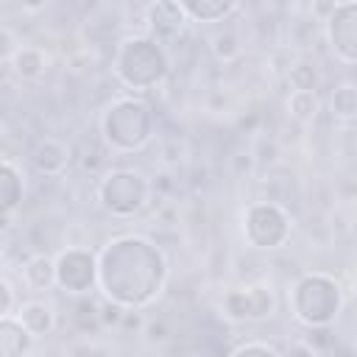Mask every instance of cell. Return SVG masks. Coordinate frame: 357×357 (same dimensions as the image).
I'll use <instances>...</instances> for the list:
<instances>
[{"label": "cell", "instance_id": "6da1fadb", "mask_svg": "<svg viewBox=\"0 0 357 357\" xmlns=\"http://www.w3.org/2000/svg\"><path fill=\"white\" fill-rule=\"evenodd\" d=\"M167 276L170 268L165 251L142 234L112 237L98 251V290L126 310H145L153 304L162 296Z\"/></svg>", "mask_w": 357, "mask_h": 357}, {"label": "cell", "instance_id": "7a4b0ae2", "mask_svg": "<svg viewBox=\"0 0 357 357\" xmlns=\"http://www.w3.org/2000/svg\"><path fill=\"white\" fill-rule=\"evenodd\" d=\"M112 67L123 86L145 92L159 86L170 75V53H167V45L153 39L151 33L126 36L114 50Z\"/></svg>", "mask_w": 357, "mask_h": 357}, {"label": "cell", "instance_id": "3957f363", "mask_svg": "<svg viewBox=\"0 0 357 357\" xmlns=\"http://www.w3.org/2000/svg\"><path fill=\"white\" fill-rule=\"evenodd\" d=\"M156 131V117L142 98H117L100 114V137L112 153L142 151Z\"/></svg>", "mask_w": 357, "mask_h": 357}, {"label": "cell", "instance_id": "277c9868", "mask_svg": "<svg viewBox=\"0 0 357 357\" xmlns=\"http://www.w3.org/2000/svg\"><path fill=\"white\" fill-rule=\"evenodd\" d=\"M343 310V287L335 276L310 271L290 290V312L307 329H329Z\"/></svg>", "mask_w": 357, "mask_h": 357}, {"label": "cell", "instance_id": "5b68a950", "mask_svg": "<svg viewBox=\"0 0 357 357\" xmlns=\"http://www.w3.org/2000/svg\"><path fill=\"white\" fill-rule=\"evenodd\" d=\"M153 181L137 167H112L98 178V204L106 215L128 220L139 215L153 198Z\"/></svg>", "mask_w": 357, "mask_h": 357}, {"label": "cell", "instance_id": "8992f818", "mask_svg": "<svg viewBox=\"0 0 357 357\" xmlns=\"http://www.w3.org/2000/svg\"><path fill=\"white\" fill-rule=\"evenodd\" d=\"M293 234L290 212L276 201H251L243 209V240L257 251H276Z\"/></svg>", "mask_w": 357, "mask_h": 357}, {"label": "cell", "instance_id": "52a82bcc", "mask_svg": "<svg viewBox=\"0 0 357 357\" xmlns=\"http://www.w3.org/2000/svg\"><path fill=\"white\" fill-rule=\"evenodd\" d=\"M56 284L70 296H86L98 287V254L84 245H67L56 257Z\"/></svg>", "mask_w": 357, "mask_h": 357}, {"label": "cell", "instance_id": "ba28073f", "mask_svg": "<svg viewBox=\"0 0 357 357\" xmlns=\"http://www.w3.org/2000/svg\"><path fill=\"white\" fill-rule=\"evenodd\" d=\"M220 312L231 324H248V321H265L276 312V296L268 284H245L231 287L220 298Z\"/></svg>", "mask_w": 357, "mask_h": 357}, {"label": "cell", "instance_id": "9c48e42d", "mask_svg": "<svg viewBox=\"0 0 357 357\" xmlns=\"http://www.w3.org/2000/svg\"><path fill=\"white\" fill-rule=\"evenodd\" d=\"M324 33L335 59L343 64H357V3L332 6L324 17Z\"/></svg>", "mask_w": 357, "mask_h": 357}, {"label": "cell", "instance_id": "30bf717a", "mask_svg": "<svg viewBox=\"0 0 357 357\" xmlns=\"http://www.w3.org/2000/svg\"><path fill=\"white\" fill-rule=\"evenodd\" d=\"M31 167L39 173V176H61L67 167H70V159H73V151L64 139L59 137H42L33 148H31Z\"/></svg>", "mask_w": 357, "mask_h": 357}, {"label": "cell", "instance_id": "8fae6325", "mask_svg": "<svg viewBox=\"0 0 357 357\" xmlns=\"http://www.w3.org/2000/svg\"><path fill=\"white\" fill-rule=\"evenodd\" d=\"M187 14L178 8L176 0H156V6L148 14V33L165 45H170L173 39L181 36L184 25H187Z\"/></svg>", "mask_w": 357, "mask_h": 357}, {"label": "cell", "instance_id": "7c38bea8", "mask_svg": "<svg viewBox=\"0 0 357 357\" xmlns=\"http://www.w3.org/2000/svg\"><path fill=\"white\" fill-rule=\"evenodd\" d=\"M22 195H25L22 167L11 156H3V167H0V206H3V223H6V229L11 226V215L20 209Z\"/></svg>", "mask_w": 357, "mask_h": 357}, {"label": "cell", "instance_id": "4fadbf2b", "mask_svg": "<svg viewBox=\"0 0 357 357\" xmlns=\"http://www.w3.org/2000/svg\"><path fill=\"white\" fill-rule=\"evenodd\" d=\"M36 340L39 337L17 315L0 318V357H25L33 351Z\"/></svg>", "mask_w": 357, "mask_h": 357}, {"label": "cell", "instance_id": "5bb4252c", "mask_svg": "<svg viewBox=\"0 0 357 357\" xmlns=\"http://www.w3.org/2000/svg\"><path fill=\"white\" fill-rule=\"evenodd\" d=\"M22 282L28 290L33 293H45L59 287L56 284V257H50L47 251H36L22 262Z\"/></svg>", "mask_w": 357, "mask_h": 357}, {"label": "cell", "instance_id": "9a60e30c", "mask_svg": "<svg viewBox=\"0 0 357 357\" xmlns=\"http://www.w3.org/2000/svg\"><path fill=\"white\" fill-rule=\"evenodd\" d=\"M6 67L25 84L31 81H39L45 73H47V53L36 45H20L14 50V56L6 61Z\"/></svg>", "mask_w": 357, "mask_h": 357}, {"label": "cell", "instance_id": "2e32d148", "mask_svg": "<svg viewBox=\"0 0 357 357\" xmlns=\"http://www.w3.org/2000/svg\"><path fill=\"white\" fill-rule=\"evenodd\" d=\"M36 337H45L56 329V307L45 298H28V301H20L17 312H14Z\"/></svg>", "mask_w": 357, "mask_h": 357}, {"label": "cell", "instance_id": "e0dca14e", "mask_svg": "<svg viewBox=\"0 0 357 357\" xmlns=\"http://www.w3.org/2000/svg\"><path fill=\"white\" fill-rule=\"evenodd\" d=\"M176 3L190 22H201V25L223 22L240 6V0H176Z\"/></svg>", "mask_w": 357, "mask_h": 357}, {"label": "cell", "instance_id": "ac0fdd59", "mask_svg": "<svg viewBox=\"0 0 357 357\" xmlns=\"http://www.w3.org/2000/svg\"><path fill=\"white\" fill-rule=\"evenodd\" d=\"M329 114L337 123H354L357 120V84L340 81L329 92Z\"/></svg>", "mask_w": 357, "mask_h": 357}, {"label": "cell", "instance_id": "d6986e66", "mask_svg": "<svg viewBox=\"0 0 357 357\" xmlns=\"http://www.w3.org/2000/svg\"><path fill=\"white\" fill-rule=\"evenodd\" d=\"M284 109H287V114H290L296 123L307 126V123H312V120L318 117V112H321V95H318L315 89H290L287 98H284Z\"/></svg>", "mask_w": 357, "mask_h": 357}, {"label": "cell", "instance_id": "ffe728a7", "mask_svg": "<svg viewBox=\"0 0 357 357\" xmlns=\"http://www.w3.org/2000/svg\"><path fill=\"white\" fill-rule=\"evenodd\" d=\"M284 78H287L290 89H315V92H318L321 84H324V75H321L318 64L310 61V59H296V61H290Z\"/></svg>", "mask_w": 357, "mask_h": 357}, {"label": "cell", "instance_id": "44dd1931", "mask_svg": "<svg viewBox=\"0 0 357 357\" xmlns=\"http://www.w3.org/2000/svg\"><path fill=\"white\" fill-rule=\"evenodd\" d=\"M209 50H212V56H215L218 61L229 64V61H234V59L243 53V45H240V36H237L231 28H223V31H218V33L209 39Z\"/></svg>", "mask_w": 357, "mask_h": 357}, {"label": "cell", "instance_id": "7402d4cb", "mask_svg": "<svg viewBox=\"0 0 357 357\" xmlns=\"http://www.w3.org/2000/svg\"><path fill=\"white\" fill-rule=\"evenodd\" d=\"M123 315H126V307L123 304L100 296V301H98V318H100V326L103 329H120Z\"/></svg>", "mask_w": 357, "mask_h": 357}, {"label": "cell", "instance_id": "603a6c76", "mask_svg": "<svg viewBox=\"0 0 357 357\" xmlns=\"http://www.w3.org/2000/svg\"><path fill=\"white\" fill-rule=\"evenodd\" d=\"M229 354H282V349L271 340H240L229 349Z\"/></svg>", "mask_w": 357, "mask_h": 357}, {"label": "cell", "instance_id": "cb8c5ba5", "mask_svg": "<svg viewBox=\"0 0 357 357\" xmlns=\"http://www.w3.org/2000/svg\"><path fill=\"white\" fill-rule=\"evenodd\" d=\"M142 337H145L151 346H162V343L170 340V329H167V324H165L162 318H148L145 326H142Z\"/></svg>", "mask_w": 357, "mask_h": 357}, {"label": "cell", "instance_id": "d4e9b609", "mask_svg": "<svg viewBox=\"0 0 357 357\" xmlns=\"http://www.w3.org/2000/svg\"><path fill=\"white\" fill-rule=\"evenodd\" d=\"M17 307H20V304H17L14 284H11L8 276H3V279H0V318H3V315H14Z\"/></svg>", "mask_w": 357, "mask_h": 357}, {"label": "cell", "instance_id": "484cf974", "mask_svg": "<svg viewBox=\"0 0 357 357\" xmlns=\"http://www.w3.org/2000/svg\"><path fill=\"white\" fill-rule=\"evenodd\" d=\"M17 3H20L22 11H28V14H39V11H45V6H47L50 0H17Z\"/></svg>", "mask_w": 357, "mask_h": 357}, {"label": "cell", "instance_id": "4316f807", "mask_svg": "<svg viewBox=\"0 0 357 357\" xmlns=\"http://www.w3.org/2000/svg\"><path fill=\"white\" fill-rule=\"evenodd\" d=\"M349 3H357V0H329V6H349Z\"/></svg>", "mask_w": 357, "mask_h": 357}]
</instances>
